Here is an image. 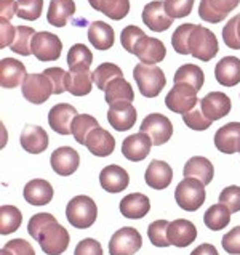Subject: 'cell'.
<instances>
[{"label": "cell", "mask_w": 240, "mask_h": 255, "mask_svg": "<svg viewBox=\"0 0 240 255\" xmlns=\"http://www.w3.org/2000/svg\"><path fill=\"white\" fill-rule=\"evenodd\" d=\"M136 109L128 101H119L109 106L107 111V121L111 127L117 132H127V130L133 128L136 122Z\"/></svg>", "instance_id": "7c38bea8"}, {"label": "cell", "mask_w": 240, "mask_h": 255, "mask_svg": "<svg viewBox=\"0 0 240 255\" xmlns=\"http://www.w3.org/2000/svg\"><path fill=\"white\" fill-rule=\"evenodd\" d=\"M68 92L74 97H85L91 92L93 87V72L90 68L71 69L68 74Z\"/></svg>", "instance_id": "f546056e"}, {"label": "cell", "mask_w": 240, "mask_h": 255, "mask_svg": "<svg viewBox=\"0 0 240 255\" xmlns=\"http://www.w3.org/2000/svg\"><path fill=\"white\" fill-rule=\"evenodd\" d=\"M223 40L232 50H240V14L228 21L223 29Z\"/></svg>", "instance_id": "f6af8a7d"}, {"label": "cell", "mask_w": 240, "mask_h": 255, "mask_svg": "<svg viewBox=\"0 0 240 255\" xmlns=\"http://www.w3.org/2000/svg\"><path fill=\"white\" fill-rule=\"evenodd\" d=\"M133 77L138 85V90L143 97L156 98L166 85V77L163 71L156 64H136L133 69Z\"/></svg>", "instance_id": "6da1fadb"}, {"label": "cell", "mask_w": 240, "mask_h": 255, "mask_svg": "<svg viewBox=\"0 0 240 255\" xmlns=\"http://www.w3.org/2000/svg\"><path fill=\"white\" fill-rule=\"evenodd\" d=\"M183 121L186 126L192 130H207L213 124L205 114H203L202 108H194L192 111L183 114Z\"/></svg>", "instance_id": "c3c4849f"}, {"label": "cell", "mask_w": 240, "mask_h": 255, "mask_svg": "<svg viewBox=\"0 0 240 255\" xmlns=\"http://www.w3.org/2000/svg\"><path fill=\"white\" fill-rule=\"evenodd\" d=\"M88 3L93 10L114 21L123 19L130 13V0H88Z\"/></svg>", "instance_id": "d6a6232c"}, {"label": "cell", "mask_w": 240, "mask_h": 255, "mask_svg": "<svg viewBox=\"0 0 240 255\" xmlns=\"http://www.w3.org/2000/svg\"><path fill=\"white\" fill-rule=\"evenodd\" d=\"M21 146L24 151L31 152V154H40L48 148V135L45 132V128H42L39 126H32L27 124L21 132Z\"/></svg>", "instance_id": "603a6c76"}, {"label": "cell", "mask_w": 240, "mask_h": 255, "mask_svg": "<svg viewBox=\"0 0 240 255\" xmlns=\"http://www.w3.org/2000/svg\"><path fill=\"white\" fill-rule=\"evenodd\" d=\"M18 11V2L14 0H0V19L10 21Z\"/></svg>", "instance_id": "6f0895ef"}, {"label": "cell", "mask_w": 240, "mask_h": 255, "mask_svg": "<svg viewBox=\"0 0 240 255\" xmlns=\"http://www.w3.org/2000/svg\"><path fill=\"white\" fill-rule=\"evenodd\" d=\"M140 130L143 133H148L151 136V140L156 146H160V144L170 141V138L173 135V124L166 116L160 113H152L144 118Z\"/></svg>", "instance_id": "ba28073f"}, {"label": "cell", "mask_w": 240, "mask_h": 255, "mask_svg": "<svg viewBox=\"0 0 240 255\" xmlns=\"http://www.w3.org/2000/svg\"><path fill=\"white\" fill-rule=\"evenodd\" d=\"M143 23L146 24L151 31L163 32L173 24V18L165 10V2L154 0L148 3L143 10Z\"/></svg>", "instance_id": "9a60e30c"}, {"label": "cell", "mask_w": 240, "mask_h": 255, "mask_svg": "<svg viewBox=\"0 0 240 255\" xmlns=\"http://www.w3.org/2000/svg\"><path fill=\"white\" fill-rule=\"evenodd\" d=\"M74 255H103V247L96 239L86 238L77 244Z\"/></svg>", "instance_id": "db71d44e"}, {"label": "cell", "mask_w": 240, "mask_h": 255, "mask_svg": "<svg viewBox=\"0 0 240 255\" xmlns=\"http://www.w3.org/2000/svg\"><path fill=\"white\" fill-rule=\"evenodd\" d=\"M85 146L88 148V151L91 152L93 156L106 157V156H111L114 152L115 140H114V136L107 132V130L98 127V128L91 130V132L88 133Z\"/></svg>", "instance_id": "484cf974"}, {"label": "cell", "mask_w": 240, "mask_h": 255, "mask_svg": "<svg viewBox=\"0 0 240 255\" xmlns=\"http://www.w3.org/2000/svg\"><path fill=\"white\" fill-rule=\"evenodd\" d=\"M130 183V175L128 172L120 165H107L99 173V185L104 191L111 194H117L125 191Z\"/></svg>", "instance_id": "2e32d148"}, {"label": "cell", "mask_w": 240, "mask_h": 255, "mask_svg": "<svg viewBox=\"0 0 240 255\" xmlns=\"http://www.w3.org/2000/svg\"><path fill=\"white\" fill-rule=\"evenodd\" d=\"M50 164H52L53 170L61 175V177H69L74 173L80 165V156L79 152L71 146H61L53 151L52 157H50Z\"/></svg>", "instance_id": "d6986e66"}, {"label": "cell", "mask_w": 240, "mask_h": 255, "mask_svg": "<svg viewBox=\"0 0 240 255\" xmlns=\"http://www.w3.org/2000/svg\"><path fill=\"white\" fill-rule=\"evenodd\" d=\"M0 255H13L8 249H5V247H3V249H2V252H0Z\"/></svg>", "instance_id": "91938a15"}, {"label": "cell", "mask_w": 240, "mask_h": 255, "mask_svg": "<svg viewBox=\"0 0 240 255\" xmlns=\"http://www.w3.org/2000/svg\"><path fill=\"white\" fill-rule=\"evenodd\" d=\"M23 97L32 105H42L53 95V85L43 74H27L24 84L21 85Z\"/></svg>", "instance_id": "9c48e42d"}, {"label": "cell", "mask_w": 240, "mask_h": 255, "mask_svg": "<svg viewBox=\"0 0 240 255\" xmlns=\"http://www.w3.org/2000/svg\"><path fill=\"white\" fill-rule=\"evenodd\" d=\"M203 82H205L203 71L199 66H195V64L186 63L174 72V84H187L194 87L197 92L203 87Z\"/></svg>", "instance_id": "d590c367"}, {"label": "cell", "mask_w": 240, "mask_h": 255, "mask_svg": "<svg viewBox=\"0 0 240 255\" xmlns=\"http://www.w3.org/2000/svg\"><path fill=\"white\" fill-rule=\"evenodd\" d=\"M21 222H23V215L18 207L8 206V204L0 207V235H11L21 227Z\"/></svg>", "instance_id": "8d00e7d4"}, {"label": "cell", "mask_w": 240, "mask_h": 255, "mask_svg": "<svg viewBox=\"0 0 240 255\" xmlns=\"http://www.w3.org/2000/svg\"><path fill=\"white\" fill-rule=\"evenodd\" d=\"M88 40L94 48L99 50V52L109 50L114 45L112 26H109L104 21H93L88 26Z\"/></svg>", "instance_id": "4dcf8cb0"}, {"label": "cell", "mask_w": 240, "mask_h": 255, "mask_svg": "<svg viewBox=\"0 0 240 255\" xmlns=\"http://www.w3.org/2000/svg\"><path fill=\"white\" fill-rule=\"evenodd\" d=\"M133 55H136L138 60L144 64H157L165 58L166 48L162 40L144 35V37L136 43Z\"/></svg>", "instance_id": "44dd1931"}, {"label": "cell", "mask_w": 240, "mask_h": 255, "mask_svg": "<svg viewBox=\"0 0 240 255\" xmlns=\"http://www.w3.org/2000/svg\"><path fill=\"white\" fill-rule=\"evenodd\" d=\"M53 194H55L53 186L50 185L47 180H42V178H35L32 181H29L23 191L26 202H29L31 206H35V207H42L50 204L53 199Z\"/></svg>", "instance_id": "cb8c5ba5"}, {"label": "cell", "mask_w": 240, "mask_h": 255, "mask_svg": "<svg viewBox=\"0 0 240 255\" xmlns=\"http://www.w3.org/2000/svg\"><path fill=\"white\" fill-rule=\"evenodd\" d=\"M221 246L229 255H240V227L228 231L221 239Z\"/></svg>", "instance_id": "f5cc1de1"}, {"label": "cell", "mask_w": 240, "mask_h": 255, "mask_svg": "<svg viewBox=\"0 0 240 255\" xmlns=\"http://www.w3.org/2000/svg\"><path fill=\"white\" fill-rule=\"evenodd\" d=\"M173 180V169L165 161H152L144 173V181L152 189H165L168 188Z\"/></svg>", "instance_id": "4316f807"}, {"label": "cell", "mask_w": 240, "mask_h": 255, "mask_svg": "<svg viewBox=\"0 0 240 255\" xmlns=\"http://www.w3.org/2000/svg\"><path fill=\"white\" fill-rule=\"evenodd\" d=\"M168 227H170V222H166V220L152 222L148 228V236H149L151 244H154L156 247L171 246L168 239Z\"/></svg>", "instance_id": "b9f144b4"}, {"label": "cell", "mask_w": 240, "mask_h": 255, "mask_svg": "<svg viewBox=\"0 0 240 255\" xmlns=\"http://www.w3.org/2000/svg\"><path fill=\"white\" fill-rule=\"evenodd\" d=\"M194 8V0H165V10L173 19L186 18Z\"/></svg>", "instance_id": "7dc6e473"}, {"label": "cell", "mask_w": 240, "mask_h": 255, "mask_svg": "<svg viewBox=\"0 0 240 255\" xmlns=\"http://www.w3.org/2000/svg\"><path fill=\"white\" fill-rule=\"evenodd\" d=\"M117 77H123V72L114 63H103L93 71V82L96 84L99 90H106L109 82H112Z\"/></svg>", "instance_id": "60d3db41"}, {"label": "cell", "mask_w": 240, "mask_h": 255, "mask_svg": "<svg viewBox=\"0 0 240 255\" xmlns=\"http://www.w3.org/2000/svg\"><path fill=\"white\" fill-rule=\"evenodd\" d=\"M14 35H16V27H13L10 21L0 19V48L10 47L14 40Z\"/></svg>", "instance_id": "11a10c76"}, {"label": "cell", "mask_w": 240, "mask_h": 255, "mask_svg": "<svg viewBox=\"0 0 240 255\" xmlns=\"http://www.w3.org/2000/svg\"><path fill=\"white\" fill-rule=\"evenodd\" d=\"M120 214L128 220H140L144 218L151 210V201L146 194L130 193L119 204Z\"/></svg>", "instance_id": "7402d4cb"}, {"label": "cell", "mask_w": 240, "mask_h": 255, "mask_svg": "<svg viewBox=\"0 0 240 255\" xmlns=\"http://www.w3.org/2000/svg\"><path fill=\"white\" fill-rule=\"evenodd\" d=\"M69 231L60 225L56 220L48 223L45 230H43L37 243L40 244V249L45 252L47 255H61L68 251L69 247Z\"/></svg>", "instance_id": "5b68a950"}, {"label": "cell", "mask_w": 240, "mask_h": 255, "mask_svg": "<svg viewBox=\"0 0 240 255\" xmlns=\"http://www.w3.org/2000/svg\"><path fill=\"white\" fill-rule=\"evenodd\" d=\"M5 249H8L13 255H35L32 246L26 239H11L6 243Z\"/></svg>", "instance_id": "9f6ffc18"}, {"label": "cell", "mask_w": 240, "mask_h": 255, "mask_svg": "<svg viewBox=\"0 0 240 255\" xmlns=\"http://www.w3.org/2000/svg\"><path fill=\"white\" fill-rule=\"evenodd\" d=\"M200 108H202L203 114H205L212 122H215V121L226 118L232 109V103L226 93L210 92L208 95H205V97L200 100Z\"/></svg>", "instance_id": "4fadbf2b"}, {"label": "cell", "mask_w": 240, "mask_h": 255, "mask_svg": "<svg viewBox=\"0 0 240 255\" xmlns=\"http://www.w3.org/2000/svg\"><path fill=\"white\" fill-rule=\"evenodd\" d=\"M205 227L212 231H221L229 225L231 222V210L224 204H215L210 207L205 215H203Z\"/></svg>", "instance_id": "e575fe53"}, {"label": "cell", "mask_w": 240, "mask_h": 255, "mask_svg": "<svg viewBox=\"0 0 240 255\" xmlns=\"http://www.w3.org/2000/svg\"><path fill=\"white\" fill-rule=\"evenodd\" d=\"M192 27H194L192 23H186L174 29V32L171 35V45L176 53L191 55V52H189V35H191Z\"/></svg>", "instance_id": "7bdbcfd3"}, {"label": "cell", "mask_w": 240, "mask_h": 255, "mask_svg": "<svg viewBox=\"0 0 240 255\" xmlns=\"http://www.w3.org/2000/svg\"><path fill=\"white\" fill-rule=\"evenodd\" d=\"M66 218L74 228L86 230L96 222L98 207L88 196H76L69 201L66 207Z\"/></svg>", "instance_id": "7a4b0ae2"}, {"label": "cell", "mask_w": 240, "mask_h": 255, "mask_svg": "<svg viewBox=\"0 0 240 255\" xmlns=\"http://www.w3.org/2000/svg\"><path fill=\"white\" fill-rule=\"evenodd\" d=\"M93 63V53L88 50V47L83 43H76L72 45L68 52V64L69 69H83L90 68Z\"/></svg>", "instance_id": "ab89813d"}, {"label": "cell", "mask_w": 240, "mask_h": 255, "mask_svg": "<svg viewBox=\"0 0 240 255\" xmlns=\"http://www.w3.org/2000/svg\"><path fill=\"white\" fill-rule=\"evenodd\" d=\"M27 77L26 66L14 58H3L0 61V85L3 89H16L23 85Z\"/></svg>", "instance_id": "ac0fdd59"}, {"label": "cell", "mask_w": 240, "mask_h": 255, "mask_svg": "<svg viewBox=\"0 0 240 255\" xmlns=\"http://www.w3.org/2000/svg\"><path fill=\"white\" fill-rule=\"evenodd\" d=\"M99 124L98 121L90 114H79L77 118L72 122V136L76 138V141L79 144H85L86 143V136L91 132V130L98 128Z\"/></svg>", "instance_id": "f35d334b"}, {"label": "cell", "mask_w": 240, "mask_h": 255, "mask_svg": "<svg viewBox=\"0 0 240 255\" xmlns=\"http://www.w3.org/2000/svg\"><path fill=\"white\" fill-rule=\"evenodd\" d=\"M37 34L35 29L31 26H18L16 27V35H14V40L10 45L11 52L23 55V56H29L32 53V39L34 35Z\"/></svg>", "instance_id": "74e56055"}, {"label": "cell", "mask_w": 240, "mask_h": 255, "mask_svg": "<svg viewBox=\"0 0 240 255\" xmlns=\"http://www.w3.org/2000/svg\"><path fill=\"white\" fill-rule=\"evenodd\" d=\"M220 202L231 210V214L240 212V186L232 185L224 188L220 193Z\"/></svg>", "instance_id": "f907efd6"}, {"label": "cell", "mask_w": 240, "mask_h": 255, "mask_svg": "<svg viewBox=\"0 0 240 255\" xmlns=\"http://www.w3.org/2000/svg\"><path fill=\"white\" fill-rule=\"evenodd\" d=\"M183 175H184V178H195L207 186L212 183L215 169H213V164L210 162L207 157L194 156L186 162Z\"/></svg>", "instance_id": "f1b7e54d"}, {"label": "cell", "mask_w": 240, "mask_h": 255, "mask_svg": "<svg viewBox=\"0 0 240 255\" xmlns=\"http://www.w3.org/2000/svg\"><path fill=\"white\" fill-rule=\"evenodd\" d=\"M197 90L187 84H174L165 97V105L176 114H186L197 106Z\"/></svg>", "instance_id": "8992f818"}, {"label": "cell", "mask_w": 240, "mask_h": 255, "mask_svg": "<svg viewBox=\"0 0 240 255\" xmlns=\"http://www.w3.org/2000/svg\"><path fill=\"white\" fill-rule=\"evenodd\" d=\"M174 199L183 210L195 212L203 206V202L207 199L205 185L195 178L181 180L176 189H174Z\"/></svg>", "instance_id": "3957f363"}, {"label": "cell", "mask_w": 240, "mask_h": 255, "mask_svg": "<svg viewBox=\"0 0 240 255\" xmlns=\"http://www.w3.org/2000/svg\"><path fill=\"white\" fill-rule=\"evenodd\" d=\"M240 0H200L199 16L207 23H221L231 11H234Z\"/></svg>", "instance_id": "8fae6325"}, {"label": "cell", "mask_w": 240, "mask_h": 255, "mask_svg": "<svg viewBox=\"0 0 240 255\" xmlns=\"http://www.w3.org/2000/svg\"><path fill=\"white\" fill-rule=\"evenodd\" d=\"M143 238L140 231L132 227H123L115 231L109 241V255H133L141 249Z\"/></svg>", "instance_id": "52a82bcc"}, {"label": "cell", "mask_w": 240, "mask_h": 255, "mask_svg": "<svg viewBox=\"0 0 240 255\" xmlns=\"http://www.w3.org/2000/svg\"><path fill=\"white\" fill-rule=\"evenodd\" d=\"M215 146L224 154L240 152V122H229L215 133Z\"/></svg>", "instance_id": "ffe728a7"}, {"label": "cell", "mask_w": 240, "mask_h": 255, "mask_svg": "<svg viewBox=\"0 0 240 255\" xmlns=\"http://www.w3.org/2000/svg\"><path fill=\"white\" fill-rule=\"evenodd\" d=\"M104 98H106V103L109 106L114 105V103H119V101H128V103H132V101L135 100L132 84H130L128 81H125L123 77L114 79V81L109 82V85L106 87Z\"/></svg>", "instance_id": "836d02e7"}, {"label": "cell", "mask_w": 240, "mask_h": 255, "mask_svg": "<svg viewBox=\"0 0 240 255\" xmlns=\"http://www.w3.org/2000/svg\"><path fill=\"white\" fill-rule=\"evenodd\" d=\"M215 77L224 87H236L240 82V60L237 56H224L215 66Z\"/></svg>", "instance_id": "83f0119b"}, {"label": "cell", "mask_w": 240, "mask_h": 255, "mask_svg": "<svg viewBox=\"0 0 240 255\" xmlns=\"http://www.w3.org/2000/svg\"><path fill=\"white\" fill-rule=\"evenodd\" d=\"M195 238H197V228L191 220L178 218L173 220L168 227V239L171 246L176 247H187L191 246Z\"/></svg>", "instance_id": "d4e9b609"}, {"label": "cell", "mask_w": 240, "mask_h": 255, "mask_svg": "<svg viewBox=\"0 0 240 255\" xmlns=\"http://www.w3.org/2000/svg\"><path fill=\"white\" fill-rule=\"evenodd\" d=\"M152 144L154 143H152L151 136L148 133L140 132V133L130 135L122 143V154L125 156L128 161L140 162L149 156Z\"/></svg>", "instance_id": "e0dca14e"}, {"label": "cell", "mask_w": 240, "mask_h": 255, "mask_svg": "<svg viewBox=\"0 0 240 255\" xmlns=\"http://www.w3.org/2000/svg\"><path fill=\"white\" fill-rule=\"evenodd\" d=\"M144 35H146V34H144V31H143L141 27L130 24V26H125V27L122 29L120 43H122V47L125 48L128 53H133L136 43L140 42L144 37Z\"/></svg>", "instance_id": "bcb514c9"}, {"label": "cell", "mask_w": 240, "mask_h": 255, "mask_svg": "<svg viewBox=\"0 0 240 255\" xmlns=\"http://www.w3.org/2000/svg\"><path fill=\"white\" fill-rule=\"evenodd\" d=\"M56 218L52 215V214H35L31 220H29V225H27V233L29 235L32 236V239H35L37 241L39 239V235L40 233L45 230V227L48 223H52V222H55Z\"/></svg>", "instance_id": "816d5d0a"}, {"label": "cell", "mask_w": 240, "mask_h": 255, "mask_svg": "<svg viewBox=\"0 0 240 255\" xmlns=\"http://www.w3.org/2000/svg\"><path fill=\"white\" fill-rule=\"evenodd\" d=\"M77 109L68 103H58L48 113V124L56 133L71 135L72 122L77 118Z\"/></svg>", "instance_id": "5bb4252c"}, {"label": "cell", "mask_w": 240, "mask_h": 255, "mask_svg": "<svg viewBox=\"0 0 240 255\" xmlns=\"http://www.w3.org/2000/svg\"><path fill=\"white\" fill-rule=\"evenodd\" d=\"M76 3L74 0H52L48 6L47 21L55 27H63L68 24V19L74 16Z\"/></svg>", "instance_id": "1f68e13d"}, {"label": "cell", "mask_w": 240, "mask_h": 255, "mask_svg": "<svg viewBox=\"0 0 240 255\" xmlns=\"http://www.w3.org/2000/svg\"><path fill=\"white\" fill-rule=\"evenodd\" d=\"M32 55L39 61H56L63 52V42L58 35L42 31L32 39Z\"/></svg>", "instance_id": "30bf717a"}, {"label": "cell", "mask_w": 240, "mask_h": 255, "mask_svg": "<svg viewBox=\"0 0 240 255\" xmlns=\"http://www.w3.org/2000/svg\"><path fill=\"white\" fill-rule=\"evenodd\" d=\"M43 74H45L50 82L53 85V95H61L63 92H68V74L63 68H47L43 71Z\"/></svg>", "instance_id": "681fc988"}, {"label": "cell", "mask_w": 240, "mask_h": 255, "mask_svg": "<svg viewBox=\"0 0 240 255\" xmlns=\"http://www.w3.org/2000/svg\"><path fill=\"white\" fill-rule=\"evenodd\" d=\"M191 255H220L213 244H200L191 252Z\"/></svg>", "instance_id": "680465c9"}, {"label": "cell", "mask_w": 240, "mask_h": 255, "mask_svg": "<svg viewBox=\"0 0 240 255\" xmlns=\"http://www.w3.org/2000/svg\"><path fill=\"white\" fill-rule=\"evenodd\" d=\"M218 39L210 29L194 24L191 35H189V52L200 61H210L218 55Z\"/></svg>", "instance_id": "277c9868"}, {"label": "cell", "mask_w": 240, "mask_h": 255, "mask_svg": "<svg viewBox=\"0 0 240 255\" xmlns=\"http://www.w3.org/2000/svg\"><path fill=\"white\" fill-rule=\"evenodd\" d=\"M43 10V0H18L16 16L26 21H35L40 18Z\"/></svg>", "instance_id": "ee69618b"}]
</instances>
